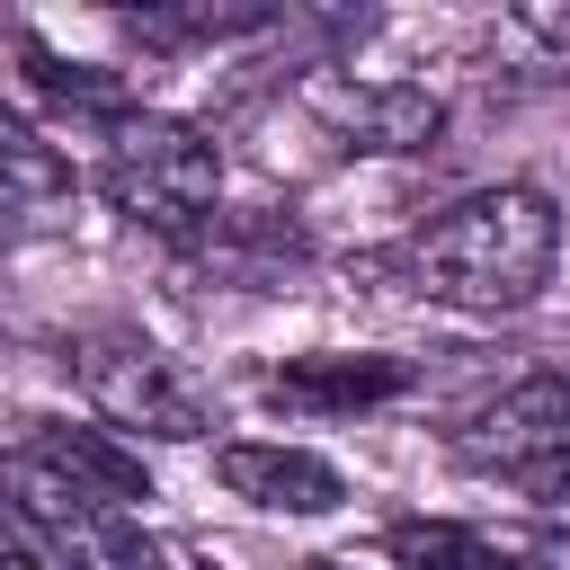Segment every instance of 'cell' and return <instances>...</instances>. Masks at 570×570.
I'll use <instances>...</instances> for the list:
<instances>
[{
  "instance_id": "cell-14",
  "label": "cell",
  "mask_w": 570,
  "mask_h": 570,
  "mask_svg": "<svg viewBox=\"0 0 570 570\" xmlns=\"http://www.w3.org/2000/svg\"><path fill=\"white\" fill-rule=\"evenodd\" d=\"M303 570H356V561H338V552H312V561H303Z\"/></svg>"
},
{
  "instance_id": "cell-8",
  "label": "cell",
  "mask_w": 570,
  "mask_h": 570,
  "mask_svg": "<svg viewBox=\"0 0 570 570\" xmlns=\"http://www.w3.org/2000/svg\"><path fill=\"white\" fill-rule=\"evenodd\" d=\"M71 160L18 116L0 107V240H45L62 214H71Z\"/></svg>"
},
{
  "instance_id": "cell-4",
  "label": "cell",
  "mask_w": 570,
  "mask_h": 570,
  "mask_svg": "<svg viewBox=\"0 0 570 570\" xmlns=\"http://www.w3.org/2000/svg\"><path fill=\"white\" fill-rule=\"evenodd\" d=\"M0 490H9V517L62 561V570H169L160 543L142 534V517L89 481H71L53 454L36 445H9L0 454Z\"/></svg>"
},
{
  "instance_id": "cell-9",
  "label": "cell",
  "mask_w": 570,
  "mask_h": 570,
  "mask_svg": "<svg viewBox=\"0 0 570 570\" xmlns=\"http://www.w3.org/2000/svg\"><path fill=\"white\" fill-rule=\"evenodd\" d=\"M410 383V365L392 356H303L285 374H267V401L276 410H374Z\"/></svg>"
},
{
  "instance_id": "cell-1",
  "label": "cell",
  "mask_w": 570,
  "mask_h": 570,
  "mask_svg": "<svg viewBox=\"0 0 570 570\" xmlns=\"http://www.w3.org/2000/svg\"><path fill=\"white\" fill-rule=\"evenodd\" d=\"M552 267H561V214L525 178L472 187L401 240V276L454 312H525L552 285Z\"/></svg>"
},
{
  "instance_id": "cell-10",
  "label": "cell",
  "mask_w": 570,
  "mask_h": 570,
  "mask_svg": "<svg viewBox=\"0 0 570 570\" xmlns=\"http://www.w3.org/2000/svg\"><path fill=\"white\" fill-rule=\"evenodd\" d=\"M392 561L401 570H508V552H490L472 525H445V517H401Z\"/></svg>"
},
{
  "instance_id": "cell-6",
  "label": "cell",
  "mask_w": 570,
  "mask_h": 570,
  "mask_svg": "<svg viewBox=\"0 0 570 570\" xmlns=\"http://www.w3.org/2000/svg\"><path fill=\"white\" fill-rule=\"evenodd\" d=\"M454 445H463V463H499V472H517L534 454H561L570 445V365H543V374L508 383L499 401H481Z\"/></svg>"
},
{
  "instance_id": "cell-13",
  "label": "cell",
  "mask_w": 570,
  "mask_h": 570,
  "mask_svg": "<svg viewBox=\"0 0 570 570\" xmlns=\"http://www.w3.org/2000/svg\"><path fill=\"white\" fill-rule=\"evenodd\" d=\"M525 36H543V45L570 62V9H525Z\"/></svg>"
},
{
  "instance_id": "cell-7",
  "label": "cell",
  "mask_w": 570,
  "mask_h": 570,
  "mask_svg": "<svg viewBox=\"0 0 570 570\" xmlns=\"http://www.w3.org/2000/svg\"><path fill=\"white\" fill-rule=\"evenodd\" d=\"M214 472H223L232 499H249V508H267V517H330V508L347 499L338 463L312 454V445H258V436H249V445H223Z\"/></svg>"
},
{
  "instance_id": "cell-11",
  "label": "cell",
  "mask_w": 570,
  "mask_h": 570,
  "mask_svg": "<svg viewBox=\"0 0 570 570\" xmlns=\"http://www.w3.org/2000/svg\"><path fill=\"white\" fill-rule=\"evenodd\" d=\"M508 481H517L534 508H561V517H570V445H561V454H534V463H517Z\"/></svg>"
},
{
  "instance_id": "cell-3",
  "label": "cell",
  "mask_w": 570,
  "mask_h": 570,
  "mask_svg": "<svg viewBox=\"0 0 570 570\" xmlns=\"http://www.w3.org/2000/svg\"><path fill=\"white\" fill-rule=\"evenodd\" d=\"M71 383L89 392V410L125 436H160V445H196L214 428V392L142 330L107 321V330H80L71 338Z\"/></svg>"
},
{
  "instance_id": "cell-5",
  "label": "cell",
  "mask_w": 570,
  "mask_h": 570,
  "mask_svg": "<svg viewBox=\"0 0 570 570\" xmlns=\"http://www.w3.org/2000/svg\"><path fill=\"white\" fill-rule=\"evenodd\" d=\"M303 107L347 142V151H428L445 134V107L410 80H347V71H312Z\"/></svg>"
},
{
  "instance_id": "cell-16",
  "label": "cell",
  "mask_w": 570,
  "mask_h": 570,
  "mask_svg": "<svg viewBox=\"0 0 570 570\" xmlns=\"http://www.w3.org/2000/svg\"><path fill=\"white\" fill-rule=\"evenodd\" d=\"M0 552H9V508H0Z\"/></svg>"
},
{
  "instance_id": "cell-12",
  "label": "cell",
  "mask_w": 570,
  "mask_h": 570,
  "mask_svg": "<svg viewBox=\"0 0 570 570\" xmlns=\"http://www.w3.org/2000/svg\"><path fill=\"white\" fill-rule=\"evenodd\" d=\"M508 570H570V534H534V543H517Z\"/></svg>"
},
{
  "instance_id": "cell-15",
  "label": "cell",
  "mask_w": 570,
  "mask_h": 570,
  "mask_svg": "<svg viewBox=\"0 0 570 570\" xmlns=\"http://www.w3.org/2000/svg\"><path fill=\"white\" fill-rule=\"evenodd\" d=\"M0 570H36V561H27V552H18V543H9V552H0Z\"/></svg>"
},
{
  "instance_id": "cell-2",
  "label": "cell",
  "mask_w": 570,
  "mask_h": 570,
  "mask_svg": "<svg viewBox=\"0 0 570 570\" xmlns=\"http://www.w3.org/2000/svg\"><path fill=\"white\" fill-rule=\"evenodd\" d=\"M98 196L134 223V232H160V240H187L205 232L214 196H223V151L205 125L187 116H160V107H125L98 125Z\"/></svg>"
}]
</instances>
